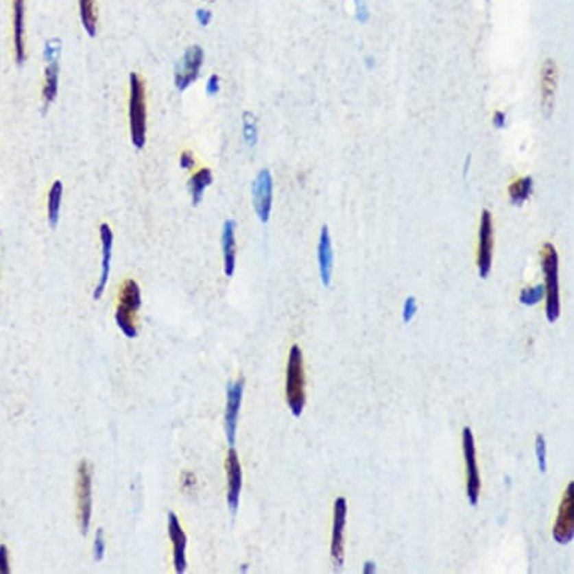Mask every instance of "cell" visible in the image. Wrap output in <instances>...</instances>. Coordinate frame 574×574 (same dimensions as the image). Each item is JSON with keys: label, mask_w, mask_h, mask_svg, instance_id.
Returning <instances> with one entry per match:
<instances>
[{"label": "cell", "mask_w": 574, "mask_h": 574, "mask_svg": "<svg viewBox=\"0 0 574 574\" xmlns=\"http://www.w3.org/2000/svg\"><path fill=\"white\" fill-rule=\"evenodd\" d=\"M536 454H537L540 473H546V470H547L546 440H545V436H542V435H537V438H536Z\"/></svg>", "instance_id": "27"}, {"label": "cell", "mask_w": 574, "mask_h": 574, "mask_svg": "<svg viewBox=\"0 0 574 574\" xmlns=\"http://www.w3.org/2000/svg\"><path fill=\"white\" fill-rule=\"evenodd\" d=\"M198 20L200 21V25H202V26H206L208 23L211 21V12H209V11L199 10V11H198Z\"/></svg>", "instance_id": "36"}, {"label": "cell", "mask_w": 574, "mask_h": 574, "mask_svg": "<svg viewBox=\"0 0 574 574\" xmlns=\"http://www.w3.org/2000/svg\"><path fill=\"white\" fill-rule=\"evenodd\" d=\"M242 394H243L242 377L227 385V405H226L224 427H226L227 442H229L230 446H235V442H237V430H238V418H239V409L242 403Z\"/></svg>", "instance_id": "11"}, {"label": "cell", "mask_w": 574, "mask_h": 574, "mask_svg": "<svg viewBox=\"0 0 574 574\" xmlns=\"http://www.w3.org/2000/svg\"><path fill=\"white\" fill-rule=\"evenodd\" d=\"M355 3H357V17H358V21L366 23L368 20V10H367L366 0H355Z\"/></svg>", "instance_id": "33"}, {"label": "cell", "mask_w": 574, "mask_h": 574, "mask_svg": "<svg viewBox=\"0 0 574 574\" xmlns=\"http://www.w3.org/2000/svg\"><path fill=\"white\" fill-rule=\"evenodd\" d=\"M558 253L552 243L547 242L541 250V266L546 277V318L549 324H555L560 318V278H558Z\"/></svg>", "instance_id": "2"}, {"label": "cell", "mask_w": 574, "mask_h": 574, "mask_svg": "<svg viewBox=\"0 0 574 574\" xmlns=\"http://www.w3.org/2000/svg\"><path fill=\"white\" fill-rule=\"evenodd\" d=\"M93 552H95V560L101 561L106 553V541H104V531L101 528L97 531L95 545H93Z\"/></svg>", "instance_id": "30"}, {"label": "cell", "mask_w": 574, "mask_h": 574, "mask_svg": "<svg viewBox=\"0 0 574 574\" xmlns=\"http://www.w3.org/2000/svg\"><path fill=\"white\" fill-rule=\"evenodd\" d=\"M14 47L17 64L26 59L25 51V0H14Z\"/></svg>", "instance_id": "19"}, {"label": "cell", "mask_w": 574, "mask_h": 574, "mask_svg": "<svg viewBox=\"0 0 574 574\" xmlns=\"http://www.w3.org/2000/svg\"><path fill=\"white\" fill-rule=\"evenodd\" d=\"M226 473H227V504L232 513L235 514L239 505L241 487H242V469L238 453L233 446H230L226 459Z\"/></svg>", "instance_id": "13"}, {"label": "cell", "mask_w": 574, "mask_h": 574, "mask_svg": "<svg viewBox=\"0 0 574 574\" xmlns=\"http://www.w3.org/2000/svg\"><path fill=\"white\" fill-rule=\"evenodd\" d=\"M78 6H80L82 25L86 32H88V35L93 38L97 34V21H98L95 0H78Z\"/></svg>", "instance_id": "22"}, {"label": "cell", "mask_w": 574, "mask_h": 574, "mask_svg": "<svg viewBox=\"0 0 574 574\" xmlns=\"http://www.w3.org/2000/svg\"><path fill=\"white\" fill-rule=\"evenodd\" d=\"M348 516V502L344 498H337L334 502V522L331 537V558L335 570H340L344 564V526Z\"/></svg>", "instance_id": "12"}, {"label": "cell", "mask_w": 574, "mask_h": 574, "mask_svg": "<svg viewBox=\"0 0 574 574\" xmlns=\"http://www.w3.org/2000/svg\"><path fill=\"white\" fill-rule=\"evenodd\" d=\"M235 229L237 223L233 219H227L223 226L222 233V247L224 256V272L227 277H232L237 266V241H235Z\"/></svg>", "instance_id": "18"}, {"label": "cell", "mask_w": 574, "mask_h": 574, "mask_svg": "<svg viewBox=\"0 0 574 574\" xmlns=\"http://www.w3.org/2000/svg\"><path fill=\"white\" fill-rule=\"evenodd\" d=\"M212 180H214V178H212V171L206 167L195 171L191 176L190 182H188V190H190L191 202L194 206H198V204L202 202L203 193L212 184Z\"/></svg>", "instance_id": "21"}, {"label": "cell", "mask_w": 574, "mask_h": 574, "mask_svg": "<svg viewBox=\"0 0 574 574\" xmlns=\"http://www.w3.org/2000/svg\"><path fill=\"white\" fill-rule=\"evenodd\" d=\"M179 164H180V167H182L184 170L191 169L194 166V156H193V154L190 151L182 152V155H180Z\"/></svg>", "instance_id": "34"}, {"label": "cell", "mask_w": 574, "mask_h": 574, "mask_svg": "<svg viewBox=\"0 0 574 574\" xmlns=\"http://www.w3.org/2000/svg\"><path fill=\"white\" fill-rule=\"evenodd\" d=\"M242 122H243V128H242V137L243 141H246L247 146H256L257 143V123H256V117L253 113L246 112L242 116Z\"/></svg>", "instance_id": "25"}, {"label": "cell", "mask_w": 574, "mask_h": 574, "mask_svg": "<svg viewBox=\"0 0 574 574\" xmlns=\"http://www.w3.org/2000/svg\"><path fill=\"white\" fill-rule=\"evenodd\" d=\"M0 574H10V553L5 545L0 546Z\"/></svg>", "instance_id": "31"}, {"label": "cell", "mask_w": 574, "mask_h": 574, "mask_svg": "<svg viewBox=\"0 0 574 574\" xmlns=\"http://www.w3.org/2000/svg\"><path fill=\"white\" fill-rule=\"evenodd\" d=\"M99 238L102 247V263H101V277L97 285L95 292H93V300H99L104 294L108 275H110V262H112V250H113V232L108 224L99 226Z\"/></svg>", "instance_id": "17"}, {"label": "cell", "mask_w": 574, "mask_h": 574, "mask_svg": "<svg viewBox=\"0 0 574 574\" xmlns=\"http://www.w3.org/2000/svg\"><path fill=\"white\" fill-rule=\"evenodd\" d=\"M574 534V483L571 481L565 490L556 523L553 526V538L560 545H569Z\"/></svg>", "instance_id": "8"}, {"label": "cell", "mask_w": 574, "mask_h": 574, "mask_svg": "<svg viewBox=\"0 0 574 574\" xmlns=\"http://www.w3.org/2000/svg\"><path fill=\"white\" fill-rule=\"evenodd\" d=\"M141 305V294L140 287L134 280H125L119 292V302L116 309V325L119 326L125 337L134 338L137 337V325L136 318L137 311Z\"/></svg>", "instance_id": "3"}, {"label": "cell", "mask_w": 574, "mask_h": 574, "mask_svg": "<svg viewBox=\"0 0 574 574\" xmlns=\"http://www.w3.org/2000/svg\"><path fill=\"white\" fill-rule=\"evenodd\" d=\"M286 397L290 412L294 416H301L305 406V374L302 352L300 346L294 344L289 353L287 374H286Z\"/></svg>", "instance_id": "1"}, {"label": "cell", "mask_w": 574, "mask_h": 574, "mask_svg": "<svg viewBox=\"0 0 574 574\" xmlns=\"http://www.w3.org/2000/svg\"><path fill=\"white\" fill-rule=\"evenodd\" d=\"M418 311V302H416V298L415 296H409L406 298V301L403 304V322L405 324H409L415 316V313Z\"/></svg>", "instance_id": "29"}, {"label": "cell", "mask_w": 574, "mask_h": 574, "mask_svg": "<svg viewBox=\"0 0 574 574\" xmlns=\"http://www.w3.org/2000/svg\"><path fill=\"white\" fill-rule=\"evenodd\" d=\"M463 455L466 462V473H468V499L470 505L475 507L479 499V490H481V478H479V470L477 465V453H475V442L473 430L469 427L463 429Z\"/></svg>", "instance_id": "7"}, {"label": "cell", "mask_w": 574, "mask_h": 574, "mask_svg": "<svg viewBox=\"0 0 574 574\" xmlns=\"http://www.w3.org/2000/svg\"><path fill=\"white\" fill-rule=\"evenodd\" d=\"M62 193H64V185H62L60 180H56V182L51 185L49 193V223L53 229L59 223Z\"/></svg>", "instance_id": "24"}, {"label": "cell", "mask_w": 574, "mask_h": 574, "mask_svg": "<svg viewBox=\"0 0 574 574\" xmlns=\"http://www.w3.org/2000/svg\"><path fill=\"white\" fill-rule=\"evenodd\" d=\"M318 262H319V274L320 281L325 287L331 286L333 281V270H334V250L331 235H329L328 226H324L320 230L319 246H318Z\"/></svg>", "instance_id": "15"}, {"label": "cell", "mask_w": 574, "mask_h": 574, "mask_svg": "<svg viewBox=\"0 0 574 574\" xmlns=\"http://www.w3.org/2000/svg\"><path fill=\"white\" fill-rule=\"evenodd\" d=\"M558 86V67L553 60H545L540 71V95H541V110L546 117L553 112L555 93Z\"/></svg>", "instance_id": "14"}, {"label": "cell", "mask_w": 574, "mask_h": 574, "mask_svg": "<svg viewBox=\"0 0 574 574\" xmlns=\"http://www.w3.org/2000/svg\"><path fill=\"white\" fill-rule=\"evenodd\" d=\"M542 298H545V286H536V287H531V289H523L521 295H518V301L523 305H537Z\"/></svg>", "instance_id": "26"}, {"label": "cell", "mask_w": 574, "mask_h": 574, "mask_svg": "<svg viewBox=\"0 0 574 574\" xmlns=\"http://www.w3.org/2000/svg\"><path fill=\"white\" fill-rule=\"evenodd\" d=\"M532 184L534 182L531 176H525V178L514 180V182L508 188L510 202L516 204V206H521V204H523L529 199V195L532 193Z\"/></svg>", "instance_id": "23"}, {"label": "cell", "mask_w": 574, "mask_h": 574, "mask_svg": "<svg viewBox=\"0 0 574 574\" xmlns=\"http://www.w3.org/2000/svg\"><path fill=\"white\" fill-rule=\"evenodd\" d=\"M60 50H62V43L59 41L58 38H53V39H50V41H47L45 50H44V59H45V62L47 60L59 59Z\"/></svg>", "instance_id": "28"}, {"label": "cell", "mask_w": 574, "mask_h": 574, "mask_svg": "<svg viewBox=\"0 0 574 574\" xmlns=\"http://www.w3.org/2000/svg\"><path fill=\"white\" fill-rule=\"evenodd\" d=\"M251 195H253V206L256 214L262 223H268L272 199H274V179L270 170H261L251 185Z\"/></svg>", "instance_id": "6"}, {"label": "cell", "mask_w": 574, "mask_h": 574, "mask_svg": "<svg viewBox=\"0 0 574 574\" xmlns=\"http://www.w3.org/2000/svg\"><path fill=\"white\" fill-rule=\"evenodd\" d=\"M58 84H59V59L54 60H47V68H45V83L43 89V98H44V112L54 101L58 95Z\"/></svg>", "instance_id": "20"}, {"label": "cell", "mask_w": 574, "mask_h": 574, "mask_svg": "<svg viewBox=\"0 0 574 574\" xmlns=\"http://www.w3.org/2000/svg\"><path fill=\"white\" fill-rule=\"evenodd\" d=\"M505 122H507L505 113H502V112H497V113H494V116H493V125H494V128L502 130V128L505 127Z\"/></svg>", "instance_id": "35"}, {"label": "cell", "mask_w": 574, "mask_h": 574, "mask_svg": "<svg viewBox=\"0 0 574 574\" xmlns=\"http://www.w3.org/2000/svg\"><path fill=\"white\" fill-rule=\"evenodd\" d=\"M77 516L83 534H88L92 516V470L82 460L77 468Z\"/></svg>", "instance_id": "5"}, {"label": "cell", "mask_w": 574, "mask_h": 574, "mask_svg": "<svg viewBox=\"0 0 574 574\" xmlns=\"http://www.w3.org/2000/svg\"><path fill=\"white\" fill-rule=\"evenodd\" d=\"M130 130L131 141L137 149L146 143V101L145 84L136 74H130Z\"/></svg>", "instance_id": "4"}, {"label": "cell", "mask_w": 574, "mask_h": 574, "mask_svg": "<svg viewBox=\"0 0 574 574\" xmlns=\"http://www.w3.org/2000/svg\"><path fill=\"white\" fill-rule=\"evenodd\" d=\"M169 536L173 545V564H175V571L178 574H182L187 570V537L185 532L182 531V526H180L178 521V516L173 513V511L169 513Z\"/></svg>", "instance_id": "16"}, {"label": "cell", "mask_w": 574, "mask_h": 574, "mask_svg": "<svg viewBox=\"0 0 574 574\" xmlns=\"http://www.w3.org/2000/svg\"><path fill=\"white\" fill-rule=\"evenodd\" d=\"M493 259V219L490 211L481 212L479 222V248H478V272L479 277L487 278L492 271Z\"/></svg>", "instance_id": "10"}, {"label": "cell", "mask_w": 574, "mask_h": 574, "mask_svg": "<svg viewBox=\"0 0 574 574\" xmlns=\"http://www.w3.org/2000/svg\"><path fill=\"white\" fill-rule=\"evenodd\" d=\"M374 571H376L374 562H373V561H367V562L364 564V574H372V573H374Z\"/></svg>", "instance_id": "37"}, {"label": "cell", "mask_w": 574, "mask_h": 574, "mask_svg": "<svg viewBox=\"0 0 574 574\" xmlns=\"http://www.w3.org/2000/svg\"><path fill=\"white\" fill-rule=\"evenodd\" d=\"M218 91H219V77H218V75H215V74H212V75L208 78V83H206V93H208L209 97H212V95H217Z\"/></svg>", "instance_id": "32"}, {"label": "cell", "mask_w": 574, "mask_h": 574, "mask_svg": "<svg viewBox=\"0 0 574 574\" xmlns=\"http://www.w3.org/2000/svg\"><path fill=\"white\" fill-rule=\"evenodd\" d=\"M203 59L204 53L200 45H193L185 51L175 69V84L179 91H185L198 80Z\"/></svg>", "instance_id": "9"}]
</instances>
